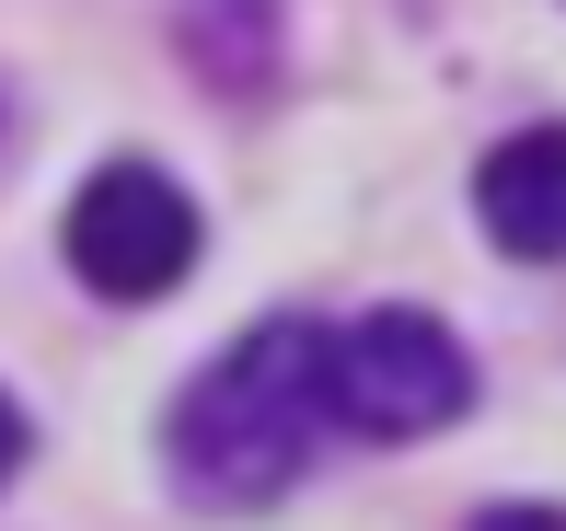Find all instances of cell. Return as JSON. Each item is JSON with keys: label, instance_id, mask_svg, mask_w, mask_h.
I'll list each match as a JSON object with an SVG mask.
<instances>
[{"label": "cell", "instance_id": "7a4b0ae2", "mask_svg": "<svg viewBox=\"0 0 566 531\" xmlns=\"http://www.w3.org/2000/svg\"><path fill=\"white\" fill-rule=\"evenodd\" d=\"M474 404V359L440 312L370 300L358 323H324V416L358 439H428Z\"/></svg>", "mask_w": 566, "mask_h": 531}, {"label": "cell", "instance_id": "5b68a950", "mask_svg": "<svg viewBox=\"0 0 566 531\" xmlns=\"http://www.w3.org/2000/svg\"><path fill=\"white\" fill-rule=\"evenodd\" d=\"M462 531H566V509H544V497H509V509H474Z\"/></svg>", "mask_w": 566, "mask_h": 531}, {"label": "cell", "instance_id": "6da1fadb", "mask_svg": "<svg viewBox=\"0 0 566 531\" xmlns=\"http://www.w3.org/2000/svg\"><path fill=\"white\" fill-rule=\"evenodd\" d=\"M324 427H336L324 416V323L277 312V323H243L186 382V404L163 416V463L197 509H266L313 474Z\"/></svg>", "mask_w": 566, "mask_h": 531}, {"label": "cell", "instance_id": "8992f818", "mask_svg": "<svg viewBox=\"0 0 566 531\" xmlns=\"http://www.w3.org/2000/svg\"><path fill=\"white\" fill-rule=\"evenodd\" d=\"M23 439H35V427H23V404L0 393V486H12V463H23Z\"/></svg>", "mask_w": 566, "mask_h": 531}, {"label": "cell", "instance_id": "277c9868", "mask_svg": "<svg viewBox=\"0 0 566 531\" xmlns=\"http://www.w3.org/2000/svg\"><path fill=\"white\" fill-rule=\"evenodd\" d=\"M474 220H485V243H497V255L555 266V255H566V128H521V139L485 150Z\"/></svg>", "mask_w": 566, "mask_h": 531}, {"label": "cell", "instance_id": "3957f363", "mask_svg": "<svg viewBox=\"0 0 566 531\" xmlns=\"http://www.w3.org/2000/svg\"><path fill=\"white\" fill-rule=\"evenodd\" d=\"M197 243H209V220H197V197L174 185L163 162H105V173H82V197H70V220H59L70 277H82L93 300H127V312L163 300V289H186Z\"/></svg>", "mask_w": 566, "mask_h": 531}]
</instances>
